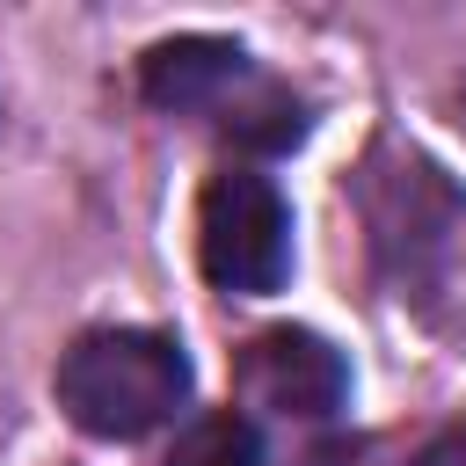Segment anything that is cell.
<instances>
[{"label":"cell","mask_w":466,"mask_h":466,"mask_svg":"<svg viewBox=\"0 0 466 466\" xmlns=\"http://www.w3.org/2000/svg\"><path fill=\"white\" fill-rule=\"evenodd\" d=\"M189 386H197L189 350L160 328H87L51 371L58 408L109 444H131L175 422L189 408Z\"/></svg>","instance_id":"obj_1"},{"label":"cell","mask_w":466,"mask_h":466,"mask_svg":"<svg viewBox=\"0 0 466 466\" xmlns=\"http://www.w3.org/2000/svg\"><path fill=\"white\" fill-rule=\"evenodd\" d=\"M197 262L218 291L262 299L291 277V204L262 167H218L197 197Z\"/></svg>","instance_id":"obj_2"},{"label":"cell","mask_w":466,"mask_h":466,"mask_svg":"<svg viewBox=\"0 0 466 466\" xmlns=\"http://www.w3.org/2000/svg\"><path fill=\"white\" fill-rule=\"evenodd\" d=\"M240 393L269 415H299V422H328L350 400V364L328 335L313 328H262L240 350Z\"/></svg>","instance_id":"obj_3"},{"label":"cell","mask_w":466,"mask_h":466,"mask_svg":"<svg viewBox=\"0 0 466 466\" xmlns=\"http://www.w3.org/2000/svg\"><path fill=\"white\" fill-rule=\"evenodd\" d=\"M248 80V51L233 36H167L138 58V95L153 109H218Z\"/></svg>","instance_id":"obj_4"},{"label":"cell","mask_w":466,"mask_h":466,"mask_svg":"<svg viewBox=\"0 0 466 466\" xmlns=\"http://www.w3.org/2000/svg\"><path fill=\"white\" fill-rule=\"evenodd\" d=\"M160 466H262V430L240 408H211L167 444Z\"/></svg>","instance_id":"obj_5"},{"label":"cell","mask_w":466,"mask_h":466,"mask_svg":"<svg viewBox=\"0 0 466 466\" xmlns=\"http://www.w3.org/2000/svg\"><path fill=\"white\" fill-rule=\"evenodd\" d=\"M415 466H466V422L444 430V437H430V444L415 451Z\"/></svg>","instance_id":"obj_6"}]
</instances>
